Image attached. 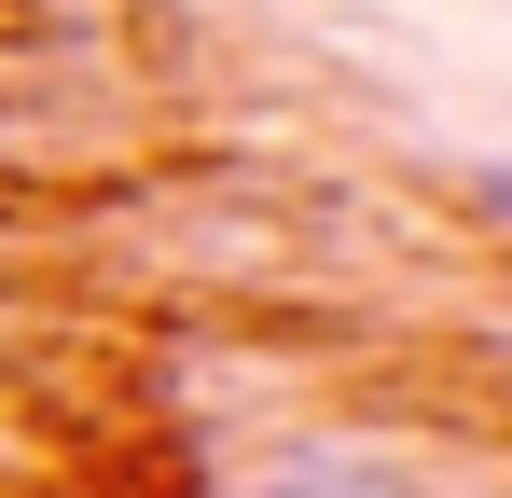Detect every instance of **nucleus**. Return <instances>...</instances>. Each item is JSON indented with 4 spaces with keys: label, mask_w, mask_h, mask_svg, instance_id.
<instances>
[{
    "label": "nucleus",
    "mask_w": 512,
    "mask_h": 498,
    "mask_svg": "<svg viewBox=\"0 0 512 498\" xmlns=\"http://www.w3.org/2000/svg\"><path fill=\"white\" fill-rule=\"evenodd\" d=\"M208 498H485V471H429V443L402 429H277Z\"/></svg>",
    "instance_id": "1"
},
{
    "label": "nucleus",
    "mask_w": 512,
    "mask_h": 498,
    "mask_svg": "<svg viewBox=\"0 0 512 498\" xmlns=\"http://www.w3.org/2000/svg\"><path fill=\"white\" fill-rule=\"evenodd\" d=\"M0 374H14V263H0Z\"/></svg>",
    "instance_id": "2"
},
{
    "label": "nucleus",
    "mask_w": 512,
    "mask_h": 498,
    "mask_svg": "<svg viewBox=\"0 0 512 498\" xmlns=\"http://www.w3.org/2000/svg\"><path fill=\"white\" fill-rule=\"evenodd\" d=\"M485 498H499V485H485Z\"/></svg>",
    "instance_id": "3"
}]
</instances>
